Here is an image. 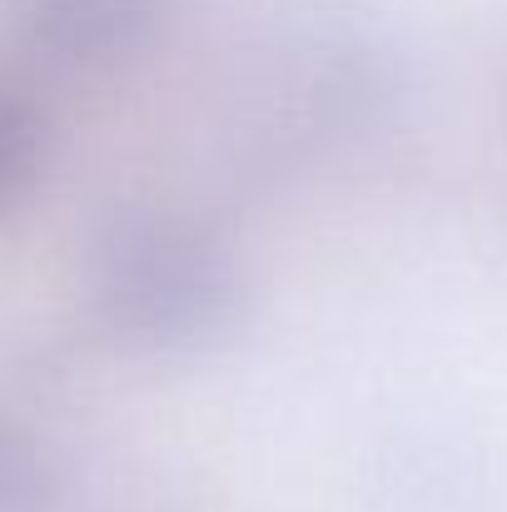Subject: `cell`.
Listing matches in <instances>:
<instances>
[{"instance_id":"6da1fadb","label":"cell","mask_w":507,"mask_h":512,"mask_svg":"<svg viewBox=\"0 0 507 512\" xmlns=\"http://www.w3.org/2000/svg\"><path fill=\"white\" fill-rule=\"evenodd\" d=\"M85 299L120 343L184 353L234 324L244 274L209 224L160 204H130L85 244Z\"/></svg>"},{"instance_id":"7a4b0ae2","label":"cell","mask_w":507,"mask_h":512,"mask_svg":"<svg viewBox=\"0 0 507 512\" xmlns=\"http://www.w3.org/2000/svg\"><path fill=\"white\" fill-rule=\"evenodd\" d=\"M174 0H10L15 35L75 70H105L140 55L165 30Z\"/></svg>"},{"instance_id":"3957f363","label":"cell","mask_w":507,"mask_h":512,"mask_svg":"<svg viewBox=\"0 0 507 512\" xmlns=\"http://www.w3.org/2000/svg\"><path fill=\"white\" fill-rule=\"evenodd\" d=\"M45 170V115L40 105L0 80V214L15 209Z\"/></svg>"},{"instance_id":"277c9868","label":"cell","mask_w":507,"mask_h":512,"mask_svg":"<svg viewBox=\"0 0 507 512\" xmlns=\"http://www.w3.org/2000/svg\"><path fill=\"white\" fill-rule=\"evenodd\" d=\"M55 463L15 423L0 418V512H55Z\"/></svg>"}]
</instances>
